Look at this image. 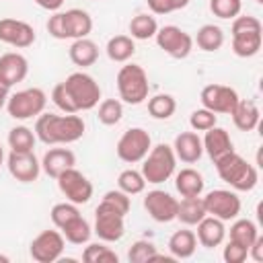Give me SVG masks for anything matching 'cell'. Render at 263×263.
I'll use <instances>...</instances> for the list:
<instances>
[{"mask_svg": "<svg viewBox=\"0 0 263 263\" xmlns=\"http://www.w3.org/2000/svg\"><path fill=\"white\" fill-rule=\"evenodd\" d=\"M84 119L76 113H41L35 121V136L39 142L47 146H58V144H72L78 142L84 136Z\"/></svg>", "mask_w": 263, "mask_h": 263, "instance_id": "obj_1", "label": "cell"}, {"mask_svg": "<svg viewBox=\"0 0 263 263\" xmlns=\"http://www.w3.org/2000/svg\"><path fill=\"white\" fill-rule=\"evenodd\" d=\"M216 171H218V177L230 185V189L234 191H251L255 189L257 181H259V173L257 168L245 160L240 154H236L234 150L228 152L226 156L218 158L216 162Z\"/></svg>", "mask_w": 263, "mask_h": 263, "instance_id": "obj_2", "label": "cell"}, {"mask_svg": "<svg viewBox=\"0 0 263 263\" xmlns=\"http://www.w3.org/2000/svg\"><path fill=\"white\" fill-rule=\"evenodd\" d=\"M232 51L238 58H253L259 53L263 43V27L257 16H234L232 18Z\"/></svg>", "mask_w": 263, "mask_h": 263, "instance_id": "obj_3", "label": "cell"}, {"mask_svg": "<svg viewBox=\"0 0 263 263\" xmlns=\"http://www.w3.org/2000/svg\"><path fill=\"white\" fill-rule=\"evenodd\" d=\"M115 84H117L119 99L127 105H142L148 99V92H150L148 74L138 64H127L125 62V66H121L119 72H117Z\"/></svg>", "mask_w": 263, "mask_h": 263, "instance_id": "obj_4", "label": "cell"}, {"mask_svg": "<svg viewBox=\"0 0 263 263\" xmlns=\"http://www.w3.org/2000/svg\"><path fill=\"white\" fill-rule=\"evenodd\" d=\"M177 168V156L173 152V146L168 144H156L148 150V154L142 160V175L146 179V183L152 185H160L164 181H168L175 175Z\"/></svg>", "mask_w": 263, "mask_h": 263, "instance_id": "obj_5", "label": "cell"}, {"mask_svg": "<svg viewBox=\"0 0 263 263\" xmlns=\"http://www.w3.org/2000/svg\"><path fill=\"white\" fill-rule=\"evenodd\" d=\"M64 86L72 99V105L76 109V113L80 111H90L99 105L101 101V86L99 82L86 74V72H72L66 80H64Z\"/></svg>", "mask_w": 263, "mask_h": 263, "instance_id": "obj_6", "label": "cell"}, {"mask_svg": "<svg viewBox=\"0 0 263 263\" xmlns=\"http://www.w3.org/2000/svg\"><path fill=\"white\" fill-rule=\"evenodd\" d=\"M45 105H47L45 90L37 88V86H31V88H23V90L12 92L6 101V111L12 119L27 121V119L39 117L45 111Z\"/></svg>", "mask_w": 263, "mask_h": 263, "instance_id": "obj_7", "label": "cell"}, {"mask_svg": "<svg viewBox=\"0 0 263 263\" xmlns=\"http://www.w3.org/2000/svg\"><path fill=\"white\" fill-rule=\"evenodd\" d=\"M152 148V138L144 127H129L121 134V138L117 140L115 152L117 158L127 162V164H136L142 162L144 156L148 154V150Z\"/></svg>", "mask_w": 263, "mask_h": 263, "instance_id": "obj_8", "label": "cell"}, {"mask_svg": "<svg viewBox=\"0 0 263 263\" xmlns=\"http://www.w3.org/2000/svg\"><path fill=\"white\" fill-rule=\"evenodd\" d=\"M92 232L103 242H117L125 234V216L119 214L115 208L101 201L95 210V228Z\"/></svg>", "mask_w": 263, "mask_h": 263, "instance_id": "obj_9", "label": "cell"}, {"mask_svg": "<svg viewBox=\"0 0 263 263\" xmlns=\"http://www.w3.org/2000/svg\"><path fill=\"white\" fill-rule=\"evenodd\" d=\"M201 199H203L205 214L220 218L222 222H230V220L238 218L240 208H242L240 197L232 189H212Z\"/></svg>", "mask_w": 263, "mask_h": 263, "instance_id": "obj_10", "label": "cell"}, {"mask_svg": "<svg viewBox=\"0 0 263 263\" xmlns=\"http://www.w3.org/2000/svg\"><path fill=\"white\" fill-rule=\"evenodd\" d=\"M154 39H156V45L166 55H171L175 60H185L193 51V37L187 31H183L181 27H177V25L158 27Z\"/></svg>", "mask_w": 263, "mask_h": 263, "instance_id": "obj_11", "label": "cell"}, {"mask_svg": "<svg viewBox=\"0 0 263 263\" xmlns=\"http://www.w3.org/2000/svg\"><path fill=\"white\" fill-rule=\"evenodd\" d=\"M64 249H66V238L60 230H43L31 240L29 255L37 263H55L60 261Z\"/></svg>", "mask_w": 263, "mask_h": 263, "instance_id": "obj_12", "label": "cell"}, {"mask_svg": "<svg viewBox=\"0 0 263 263\" xmlns=\"http://www.w3.org/2000/svg\"><path fill=\"white\" fill-rule=\"evenodd\" d=\"M58 187L62 191V195L76 203V205H82V203H88L90 197H92V183L86 179V175H82L76 166L72 168H66L58 179Z\"/></svg>", "mask_w": 263, "mask_h": 263, "instance_id": "obj_13", "label": "cell"}, {"mask_svg": "<svg viewBox=\"0 0 263 263\" xmlns=\"http://www.w3.org/2000/svg\"><path fill=\"white\" fill-rule=\"evenodd\" d=\"M238 99H240L238 92L226 84H208L201 88V95H199L201 107H205L214 113H224V115L232 113Z\"/></svg>", "mask_w": 263, "mask_h": 263, "instance_id": "obj_14", "label": "cell"}, {"mask_svg": "<svg viewBox=\"0 0 263 263\" xmlns=\"http://www.w3.org/2000/svg\"><path fill=\"white\" fill-rule=\"evenodd\" d=\"M144 208L150 214V218L154 222L166 224L177 220V208H179V199L173 197L168 191L164 189H152L144 195Z\"/></svg>", "mask_w": 263, "mask_h": 263, "instance_id": "obj_15", "label": "cell"}, {"mask_svg": "<svg viewBox=\"0 0 263 263\" xmlns=\"http://www.w3.org/2000/svg\"><path fill=\"white\" fill-rule=\"evenodd\" d=\"M6 166L8 173L12 175V179H16L18 183H33L39 179L41 173V160L35 156V152H12L6 158Z\"/></svg>", "mask_w": 263, "mask_h": 263, "instance_id": "obj_16", "label": "cell"}, {"mask_svg": "<svg viewBox=\"0 0 263 263\" xmlns=\"http://www.w3.org/2000/svg\"><path fill=\"white\" fill-rule=\"evenodd\" d=\"M35 29L18 18H0V41L16 49H27L35 43Z\"/></svg>", "mask_w": 263, "mask_h": 263, "instance_id": "obj_17", "label": "cell"}, {"mask_svg": "<svg viewBox=\"0 0 263 263\" xmlns=\"http://www.w3.org/2000/svg\"><path fill=\"white\" fill-rule=\"evenodd\" d=\"M29 74V60L18 51H6L0 55V80L12 88Z\"/></svg>", "mask_w": 263, "mask_h": 263, "instance_id": "obj_18", "label": "cell"}, {"mask_svg": "<svg viewBox=\"0 0 263 263\" xmlns=\"http://www.w3.org/2000/svg\"><path fill=\"white\" fill-rule=\"evenodd\" d=\"M201 144H203V152L210 156L212 162H216L218 158H222V156H226L228 152L234 150L230 134L224 127H218V125L205 129V136L201 138Z\"/></svg>", "mask_w": 263, "mask_h": 263, "instance_id": "obj_19", "label": "cell"}, {"mask_svg": "<svg viewBox=\"0 0 263 263\" xmlns=\"http://www.w3.org/2000/svg\"><path fill=\"white\" fill-rule=\"evenodd\" d=\"M173 152L177 160L193 164L203 156V144L197 132H181L173 142Z\"/></svg>", "mask_w": 263, "mask_h": 263, "instance_id": "obj_20", "label": "cell"}, {"mask_svg": "<svg viewBox=\"0 0 263 263\" xmlns=\"http://www.w3.org/2000/svg\"><path fill=\"white\" fill-rule=\"evenodd\" d=\"M74 164L76 154L70 148H49L41 158V171L51 179H58L66 168H72Z\"/></svg>", "mask_w": 263, "mask_h": 263, "instance_id": "obj_21", "label": "cell"}, {"mask_svg": "<svg viewBox=\"0 0 263 263\" xmlns=\"http://www.w3.org/2000/svg\"><path fill=\"white\" fill-rule=\"evenodd\" d=\"M197 242L205 249H216L224 242L226 238V226L220 218H214V216H205L201 218L197 224Z\"/></svg>", "mask_w": 263, "mask_h": 263, "instance_id": "obj_22", "label": "cell"}, {"mask_svg": "<svg viewBox=\"0 0 263 263\" xmlns=\"http://www.w3.org/2000/svg\"><path fill=\"white\" fill-rule=\"evenodd\" d=\"M64 16V29H66V39H82L88 37L92 31V18L86 10L82 8H70L62 12Z\"/></svg>", "mask_w": 263, "mask_h": 263, "instance_id": "obj_23", "label": "cell"}, {"mask_svg": "<svg viewBox=\"0 0 263 263\" xmlns=\"http://www.w3.org/2000/svg\"><path fill=\"white\" fill-rule=\"evenodd\" d=\"M232 121L240 132H253L261 121V111L255 101L251 99H238L236 107L232 109Z\"/></svg>", "mask_w": 263, "mask_h": 263, "instance_id": "obj_24", "label": "cell"}, {"mask_svg": "<svg viewBox=\"0 0 263 263\" xmlns=\"http://www.w3.org/2000/svg\"><path fill=\"white\" fill-rule=\"evenodd\" d=\"M203 187H205V181H203V175L191 166L187 168H181L177 175H175V189L181 193V197H195V195H201L203 193Z\"/></svg>", "mask_w": 263, "mask_h": 263, "instance_id": "obj_25", "label": "cell"}, {"mask_svg": "<svg viewBox=\"0 0 263 263\" xmlns=\"http://www.w3.org/2000/svg\"><path fill=\"white\" fill-rule=\"evenodd\" d=\"M68 55L72 60L74 66L78 68H88L92 66L97 60H99V45L88 39V37H82V39H74L70 49H68Z\"/></svg>", "mask_w": 263, "mask_h": 263, "instance_id": "obj_26", "label": "cell"}, {"mask_svg": "<svg viewBox=\"0 0 263 263\" xmlns=\"http://www.w3.org/2000/svg\"><path fill=\"white\" fill-rule=\"evenodd\" d=\"M197 249V236L193 230H177L168 238V251L173 259H189Z\"/></svg>", "mask_w": 263, "mask_h": 263, "instance_id": "obj_27", "label": "cell"}, {"mask_svg": "<svg viewBox=\"0 0 263 263\" xmlns=\"http://www.w3.org/2000/svg\"><path fill=\"white\" fill-rule=\"evenodd\" d=\"M105 51H107V58L111 62H117V64H125L134 58L136 53V39H132L129 35H115L107 41L105 45Z\"/></svg>", "mask_w": 263, "mask_h": 263, "instance_id": "obj_28", "label": "cell"}, {"mask_svg": "<svg viewBox=\"0 0 263 263\" xmlns=\"http://www.w3.org/2000/svg\"><path fill=\"white\" fill-rule=\"evenodd\" d=\"M205 208H203V199L201 195H195V197H183L179 201V208H177V220H181V224L185 226H195L201 218H205Z\"/></svg>", "mask_w": 263, "mask_h": 263, "instance_id": "obj_29", "label": "cell"}, {"mask_svg": "<svg viewBox=\"0 0 263 263\" xmlns=\"http://www.w3.org/2000/svg\"><path fill=\"white\" fill-rule=\"evenodd\" d=\"M60 232H62L64 238H66L68 242H72V245H86V242L90 240V236H92V228H90L88 220H86L82 214H78L76 218H72L70 222H66V224L60 228Z\"/></svg>", "mask_w": 263, "mask_h": 263, "instance_id": "obj_30", "label": "cell"}, {"mask_svg": "<svg viewBox=\"0 0 263 263\" xmlns=\"http://www.w3.org/2000/svg\"><path fill=\"white\" fill-rule=\"evenodd\" d=\"M193 43H197V47L203 49V51H218L224 45V31L214 23L201 25L197 29V35H195Z\"/></svg>", "mask_w": 263, "mask_h": 263, "instance_id": "obj_31", "label": "cell"}, {"mask_svg": "<svg viewBox=\"0 0 263 263\" xmlns=\"http://www.w3.org/2000/svg\"><path fill=\"white\" fill-rule=\"evenodd\" d=\"M156 31H158V23L148 12H140L129 21V37L132 39L146 41V39H152L156 35Z\"/></svg>", "mask_w": 263, "mask_h": 263, "instance_id": "obj_32", "label": "cell"}, {"mask_svg": "<svg viewBox=\"0 0 263 263\" xmlns=\"http://www.w3.org/2000/svg\"><path fill=\"white\" fill-rule=\"evenodd\" d=\"M228 232H230V240H234V242H238V245H242L247 249L259 236L257 224L253 220H249V218H234V222H232Z\"/></svg>", "mask_w": 263, "mask_h": 263, "instance_id": "obj_33", "label": "cell"}, {"mask_svg": "<svg viewBox=\"0 0 263 263\" xmlns=\"http://www.w3.org/2000/svg\"><path fill=\"white\" fill-rule=\"evenodd\" d=\"M8 146L12 152H31L35 148V142H37V136L31 127L27 125H14L10 132H8Z\"/></svg>", "mask_w": 263, "mask_h": 263, "instance_id": "obj_34", "label": "cell"}, {"mask_svg": "<svg viewBox=\"0 0 263 263\" xmlns=\"http://www.w3.org/2000/svg\"><path fill=\"white\" fill-rule=\"evenodd\" d=\"M175 111H177V101L173 95L160 92V95H154L152 99H148V113L154 119H168L175 115Z\"/></svg>", "mask_w": 263, "mask_h": 263, "instance_id": "obj_35", "label": "cell"}, {"mask_svg": "<svg viewBox=\"0 0 263 263\" xmlns=\"http://www.w3.org/2000/svg\"><path fill=\"white\" fill-rule=\"evenodd\" d=\"M117 189H121L127 195H138V193H142L146 189V179H144V175L140 171L125 168L117 177Z\"/></svg>", "mask_w": 263, "mask_h": 263, "instance_id": "obj_36", "label": "cell"}, {"mask_svg": "<svg viewBox=\"0 0 263 263\" xmlns=\"http://www.w3.org/2000/svg\"><path fill=\"white\" fill-rule=\"evenodd\" d=\"M82 261L84 263H117L119 257L105 242H90L82 251Z\"/></svg>", "mask_w": 263, "mask_h": 263, "instance_id": "obj_37", "label": "cell"}, {"mask_svg": "<svg viewBox=\"0 0 263 263\" xmlns=\"http://www.w3.org/2000/svg\"><path fill=\"white\" fill-rule=\"evenodd\" d=\"M99 121L103 125H115L123 117V105L119 99H105L99 103Z\"/></svg>", "mask_w": 263, "mask_h": 263, "instance_id": "obj_38", "label": "cell"}, {"mask_svg": "<svg viewBox=\"0 0 263 263\" xmlns=\"http://www.w3.org/2000/svg\"><path fill=\"white\" fill-rule=\"evenodd\" d=\"M156 255H158V251H156L154 242H150V240H136L127 251L129 263H148V261H154Z\"/></svg>", "mask_w": 263, "mask_h": 263, "instance_id": "obj_39", "label": "cell"}, {"mask_svg": "<svg viewBox=\"0 0 263 263\" xmlns=\"http://www.w3.org/2000/svg\"><path fill=\"white\" fill-rule=\"evenodd\" d=\"M78 214H80L78 205L66 199V201H62V203H55V205L51 208V212H49V218H51V222H53V226H55V228H62L66 222H70V220H72V218H76Z\"/></svg>", "mask_w": 263, "mask_h": 263, "instance_id": "obj_40", "label": "cell"}, {"mask_svg": "<svg viewBox=\"0 0 263 263\" xmlns=\"http://www.w3.org/2000/svg\"><path fill=\"white\" fill-rule=\"evenodd\" d=\"M210 10L214 12V16L230 21L240 14L242 0H210Z\"/></svg>", "mask_w": 263, "mask_h": 263, "instance_id": "obj_41", "label": "cell"}, {"mask_svg": "<svg viewBox=\"0 0 263 263\" xmlns=\"http://www.w3.org/2000/svg\"><path fill=\"white\" fill-rule=\"evenodd\" d=\"M216 123H218V115L205 107H199V109L191 111V115H189V125L193 132H205V129L214 127Z\"/></svg>", "mask_w": 263, "mask_h": 263, "instance_id": "obj_42", "label": "cell"}, {"mask_svg": "<svg viewBox=\"0 0 263 263\" xmlns=\"http://www.w3.org/2000/svg\"><path fill=\"white\" fill-rule=\"evenodd\" d=\"M101 201H105L107 205H111V208H115L119 214H123V216H127V212H129V208H132V201H129V195L127 193H123L121 189H109L105 195H103V199Z\"/></svg>", "mask_w": 263, "mask_h": 263, "instance_id": "obj_43", "label": "cell"}, {"mask_svg": "<svg viewBox=\"0 0 263 263\" xmlns=\"http://www.w3.org/2000/svg\"><path fill=\"white\" fill-rule=\"evenodd\" d=\"M51 101H53V105H55L62 113H76V109H74V105H72V99H70L66 86H64V82H60V84L53 86V90H51Z\"/></svg>", "mask_w": 263, "mask_h": 263, "instance_id": "obj_44", "label": "cell"}, {"mask_svg": "<svg viewBox=\"0 0 263 263\" xmlns=\"http://www.w3.org/2000/svg\"><path fill=\"white\" fill-rule=\"evenodd\" d=\"M247 257H249V249L238 245V242H234V240H228L224 251H222V259L226 263H245Z\"/></svg>", "mask_w": 263, "mask_h": 263, "instance_id": "obj_45", "label": "cell"}, {"mask_svg": "<svg viewBox=\"0 0 263 263\" xmlns=\"http://www.w3.org/2000/svg\"><path fill=\"white\" fill-rule=\"evenodd\" d=\"M47 33L53 37V39H66V29H64V16L62 12H53L47 21Z\"/></svg>", "mask_w": 263, "mask_h": 263, "instance_id": "obj_46", "label": "cell"}, {"mask_svg": "<svg viewBox=\"0 0 263 263\" xmlns=\"http://www.w3.org/2000/svg\"><path fill=\"white\" fill-rule=\"evenodd\" d=\"M146 2H148V8L154 14H168V12L177 10L175 0H146Z\"/></svg>", "mask_w": 263, "mask_h": 263, "instance_id": "obj_47", "label": "cell"}, {"mask_svg": "<svg viewBox=\"0 0 263 263\" xmlns=\"http://www.w3.org/2000/svg\"><path fill=\"white\" fill-rule=\"evenodd\" d=\"M249 257H251L253 261H257V263L263 261V236H261V234H259V236L253 240V245L249 247Z\"/></svg>", "mask_w": 263, "mask_h": 263, "instance_id": "obj_48", "label": "cell"}, {"mask_svg": "<svg viewBox=\"0 0 263 263\" xmlns=\"http://www.w3.org/2000/svg\"><path fill=\"white\" fill-rule=\"evenodd\" d=\"M33 2H35L37 6L49 10V12H58V10L62 8V4H64V0H33Z\"/></svg>", "mask_w": 263, "mask_h": 263, "instance_id": "obj_49", "label": "cell"}, {"mask_svg": "<svg viewBox=\"0 0 263 263\" xmlns=\"http://www.w3.org/2000/svg\"><path fill=\"white\" fill-rule=\"evenodd\" d=\"M8 97H10V88L0 80V109L2 107H6V101H8Z\"/></svg>", "mask_w": 263, "mask_h": 263, "instance_id": "obj_50", "label": "cell"}, {"mask_svg": "<svg viewBox=\"0 0 263 263\" xmlns=\"http://www.w3.org/2000/svg\"><path fill=\"white\" fill-rule=\"evenodd\" d=\"M189 2H191V0H175V6H177V10H181V8H185Z\"/></svg>", "mask_w": 263, "mask_h": 263, "instance_id": "obj_51", "label": "cell"}, {"mask_svg": "<svg viewBox=\"0 0 263 263\" xmlns=\"http://www.w3.org/2000/svg\"><path fill=\"white\" fill-rule=\"evenodd\" d=\"M2 162H4V148L0 146V166H2Z\"/></svg>", "mask_w": 263, "mask_h": 263, "instance_id": "obj_52", "label": "cell"}, {"mask_svg": "<svg viewBox=\"0 0 263 263\" xmlns=\"http://www.w3.org/2000/svg\"><path fill=\"white\" fill-rule=\"evenodd\" d=\"M0 261H2V263H8V261H10V259H8V257H6V255H0Z\"/></svg>", "mask_w": 263, "mask_h": 263, "instance_id": "obj_53", "label": "cell"}, {"mask_svg": "<svg viewBox=\"0 0 263 263\" xmlns=\"http://www.w3.org/2000/svg\"><path fill=\"white\" fill-rule=\"evenodd\" d=\"M255 2H259V4H263V0H255Z\"/></svg>", "mask_w": 263, "mask_h": 263, "instance_id": "obj_54", "label": "cell"}, {"mask_svg": "<svg viewBox=\"0 0 263 263\" xmlns=\"http://www.w3.org/2000/svg\"><path fill=\"white\" fill-rule=\"evenodd\" d=\"M95 2H99V0H95Z\"/></svg>", "mask_w": 263, "mask_h": 263, "instance_id": "obj_55", "label": "cell"}]
</instances>
